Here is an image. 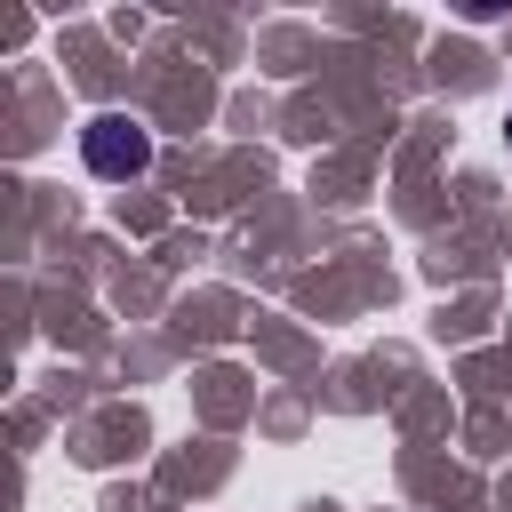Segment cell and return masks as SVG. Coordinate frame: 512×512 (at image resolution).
I'll use <instances>...</instances> for the list:
<instances>
[{
  "instance_id": "obj_1",
  "label": "cell",
  "mask_w": 512,
  "mask_h": 512,
  "mask_svg": "<svg viewBox=\"0 0 512 512\" xmlns=\"http://www.w3.org/2000/svg\"><path fill=\"white\" fill-rule=\"evenodd\" d=\"M80 144H88V168H96V176H136V168L152 160V136H144V128H128L120 112L88 120V136H80Z\"/></svg>"
}]
</instances>
